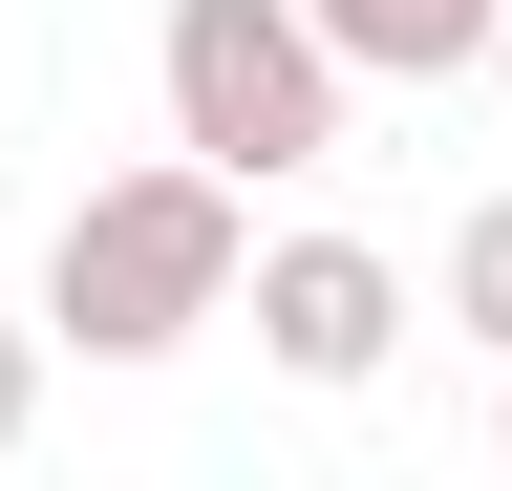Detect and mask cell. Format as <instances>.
Masks as SVG:
<instances>
[{
	"label": "cell",
	"instance_id": "7",
	"mask_svg": "<svg viewBox=\"0 0 512 491\" xmlns=\"http://www.w3.org/2000/svg\"><path fill=\"white\" fill-rule=\"evenodd\" d=\"M491 449H512V363H491Z\"/></svg>",
	"mask_w": 512,
	"mask_h": 491
},
{
	"label": "cell",
	"instance_id": "4",
	"mask_svg": "<svg viewBox=\"0 0 512 491\" xmlns=\"http://www.w3.org/2000/svg\"><path fill=\"white\" fill-rule=\"evenodd\" d=\"M299 22L342 43L363 86H448V65H491V22H512V0H299Z\"/></svg>",
	"mask_w": 512,
	"mask_h": 491
},
{
	"label": "cell",
	"instance_id": "1",
	"mask_svg": "<svg viewBox=\"0 0 512 491\" xmlns=\"http://www.w3.org/2000/svg\"><path fill=\"white\" fill-rule=\"evenodd\" d=\"M235 278H256V235H235V171H214V150L107 171V193L43 235V342H86V363H171L192 321H235Z\"/></svg>",
	"mask_w": 512,
	"mask_h": 491
},
{
	"label": "cell",
	"instance_id": "3",
	"mask_svg": "<svg viewBox=\"0 0 512 491\" xmlns=\"http://www.w3.org/2000/svg\"><path fill=\"white\" fill-rule=\"evenodd\" d=\"M235 299H256V363H278V385H384V363H406V278H384L363 235H278Z\"/></svg>",
	"mask_w": 512,
	"mask_h": 491
},
{
	"label": "cell",
	"instance_id": "6",
	"mask_svg": "<svg viewBox=\"0 0 512 491\" xmlns=\"http://www.w3.org/2000/svg\"><path fill=\"white\" fill-rule=\"evenodd\" d=\"M22 427H43V342L0 321V449H22Z\"/></svg>",
	"mask_w": 512,
	"mask_h": 491
},
{
	"label": "cell",
	"instance_id": "8",
	"mask_svg": "<svg viewBox=\"0 0 512 491\" xmlns=\"http://www.w3.org/2000/svg\"><path fill=\"white\" fill-rule=\"evenodd\" d=\"M491 107H512V22H491Z\"/></svg>",
	"mask_w": 512,
	"mask_h": 491
},
{
	"label": "cell",
	"instance_id": "5",
	"mask_svg": "<svg viewBox=\"0 0 512 491\" xmlns=\"http://www.w3.org/2000/svg\"><path fill=\"white\" fill-rule=\"evenodd\" d=\"M448 321H470V342H491V363H512V193H491V214H470V235H448Z\"/></svg>",
	"mask_w": 512,
	"mask_h": 491
},
{
	"label": "cell",
	"instance_id": "2",
	"mask_svg": "<svg viewBox=\"0 0 512 491\" xmlns=\"http://www.w3.org/2000/svg\"><path fill=\"white\" fill-rule=\"evenodd\" d=\"M150 86H171V150H214L235 193L320 171L342 107H363V65L299 22V0H171V22H150Z\"/></svg>",
	"mask_w": 512,
	"mask_h": 491
}]
</instances>
